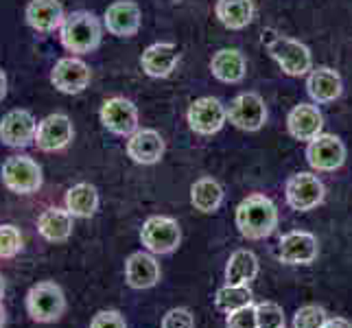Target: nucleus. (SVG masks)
<instances>
[{
  "instance_id": "1",
  "label": "nucleus",
  "mask_w": 352,
  "mask_h": 328,
  "mask_svg": "<svg viewBox=\"0 0 352 328\" xmlns=\"http://www.w3.org/2000/svg\"><path fill=\"white\" fill-rule=\"evenodd\" d=\"M261 42L265 44L267 53L272 55V59L285 75L302 77L313 70V55L307 44L291 40L287 35L278 33L276 29H263Z\"/></svg>"
},
{
  "instance_id": "2",
  "label": "nucleus",
  "mask_w": 352,
  "mask_h": 328,
  "mask_svg": "<svg viewBox=\"0 0 352 328\" xmlns=\"http://www.w3.org/2000/svg\"><path fill=\"white\" fill-rule=\"evenodd\" d=\"M62 46L72 55H90L101 46L103 24L92 11H72L66 16L62 29H59Z\"/></svg>"
},
{
  "instance_id": "3",
  "label": "nucleus",
  "mask_w": 352,
  "mask_h": 328,
  "mask_svg": "<svg viewBox=\"0 0 352 328\" xmlns=\"http://www.w3.org/2000/svg\"><path fill=\"white\" fill-rule=\"evenodd\" d=\"M278 226L276 204L265 195H250L236 206V228L250 241L267 239Z\"/></svg>"
},
{
  "instance_id": "4",
  "label": "nucleus",
  "mask_w": 352,
  "mask_h": 328,
  "mask_svg": "<svg viewBox=\"0 0 352 328\" xmlns=\"http://www.w3.org/2000/svg\"><path fill=\"white\" fill-rule=\"evenodd\" d=\"M24 307L33 322L53 324L66 313V296L64 289L53 281H42L27 291Z\"/></svg>"
},
{
  "instance_id": "5",
  "label": "nucleus",
  "mask_w": 352,
  "mask_h": 328,
  "mask_svg": "<svg viewBox=\"0 0 352 328\" xmlns=\"http://www.w3.org/2000/svg\"><path fill=\"white\" fill-rule=\"evenodd\" d=\"M3 184L16 195H33L44 184L42 166L29 155H9L0 166Z\"/></svg>"
},
{
  "instance_id": "6",
  "label": "nucleus",
  "mask_w": 352,
  "mask_h": 328,
  "mask_svg": "<svg viewBox=\"0 0 352 328\" xmlns=\"http://www.w3.org/2000/svg\"><path fill=\"white\" fill-rule=\"evenodd\" d=\"M140 241L151 254H171L182 241L179 223L171 217L153 215L142 223Z\"/></svg>"
},
{
  "instance_id": "7",
  "label": "nucleus",
  "mask_w": 352,
  "mask_h": 328,
  "mask_svg": "<svg viewBox=\"0 0 352 328\" xmlns=\"http://www.w3.org/2000/svg\"><path fill=\"white\" fill-rule=\"evenodd\" d=\"M92 70L77 55H68L57 59L51 70V83L62 94H81L90 86Z\"/></svg>"
},
{
  "instance_id": "8",
  "label": "nucleus",
  "mask_w": 352,
  "mask_h": 328,
  "mask_svg": "<svg viewBox=\"0 0 352 328\" xmlns=\"http://www.w3.org/2000/svg\"><path fill=\"white\" fill-rule=\"evenodd\" d=\"M101 125L114 136L129 138L138 127V107L125 96H112L99 109Z\"/></svg>"
},
{
  "instance_id": "9",
  "label": "nucleus",
  "mask_w": 352,
  "mask_h": 328,
  "mask_svg": "<svg viewBox=\"0 0 352 328\" xmlns=\"http://www.w3.org/2000/svg\"><path fill=\"white\" fill-rule=\"evenodd\" d=\"M38 120L29 109H11L0 120V142L9 149H27L35 144Z\"/></svg>"
},
{
  "instance_id": "10",
  "label": "nucleus",
  "mask_w": 352,
  "mask_h": 328,
  "mask_svg": "<svg viewBox=\"0 0 352 328\" xmlns=\"http://www.w3.org/2000/svg\"><path fill=\"white\" fill-rule=\"evenodd\" d=\"M188 127L199 133V136H212V133L221 131V127L228 120V107L214 99V96H201L190 103L186 112Z\"/></svg>"
},
{
  "instance_id": "11",
  "label": "nucleus",
  "mask_w": 352,
  "mask_h": 328,
  "mask_svg": "<svg viewBox=\"0 0 352 328\" xmlns=\"http://www.w3.org/2000/svg\"><path fill=\"white\" fill-rule=\"evenodd\" d=\"M228 120L241 131H258L267 120V105L256 92H241L228 105Z\"/></svg>"
},
{
  "instance_id": "12",
  "label": "nucleus",
  "mask_w": 352,
  "mask_h": 328,
  "mask_svg": "<svg viewBox=\"0 0 352 328\" xmlns=\"http://www.w3.org/2000/svg\"><path fill=\"white\" fill-rule=\"evenodd\" d=\"M75 138V127H72L70 116L55 112L44 116L38 123V133H35V147L44 153H55L66 149Z\"/></svg>"
},
{
  "instance_id": "13",
  "label": "nucleus",
  "mask_w": 352,
  "mask_h": 328,
  "mask_svg": "<svg viewBox=\"0 0 352 328\" xmlns=\"http://www.w3.org/2000/svg\"><path fill=\"white\" fill-rule=\"evenodd\" d=\"M307 162L311 164V168L322 173L337 171L346 162V144L339 136H333V133H320L318 138L309 142Z\"/></svg>"
},
{
  "instance_id": "14",
  "label": "nucleus",
  "mask_w": 352,
  "mask_h": 328,
  "mask_svg": "<svg viewBox=\"0 0 352 328\" xmlns=\"http://www.w3.org/2000/svg\"><path fill=\"white\" fill-rule=\"evenodd\" d=\"M287 204L298 212H309L324 201V184L313 173H296L285 186Z\"/></svg>"
},
{
  "instance_id": "15",
  "label": "nucleus",
  "mask_w": 352,
  "mask_h": 328,
  "mask_svg": "<svg viewBox=\"0 0 352 328\" xmlns=\"http://www.w3.org/2000/svg\"><path fill=\"white\" fill-rule=\"evenodd\" d=\"M142 11L133 0H116L103 14V27L116 38H133L140 31Z\"/></svg>"
},
{
  "instance_id": "16",
  "label": "nucleus",
  "mask_w": 352,
  "mask_h": 328,
  "mask_svg": "<svg viewBox=\"0 0 352 328\" xmlns=\"http://www.w3.org/2000/svg\"><path fill=\"white\" fill-rule=\"evenodd\" d=\"M177 62H179V51L173 42H155L144 48V53L140 57L142 72L151 79H164L168 75H173Z\"/></svg>"
},
{
  "instance_id": "17",
  "label": "nucleus",
  "mask_w": 352,
  "mask_h": 328,
  "mask_svg": "<svg viewBox=\"0 0 352 328\" xmlns=\"http://www.w3.org/2000/svg\"><path fill=\"white\" fill-rule=\"evenodd\" d=\"M127 155L131 157V162L149 166L162 160L164 155V138L160 136V131L155 129H136L127 138Z\"/></svg>"
},
{
  "instance_id": "18",
  "label": "nucleus",
  "mask_w": 352,
  "mask_h": 328,
  "mask_svg": "<svg viewBox=\"0 0 352 328\" xmlns=\"http://www.w3.org/2000/svg\"><path fill=\"white\" fill-rule=\"evenodd\" d=\"M318 239L311 232H287L278 243V259L287 265H311L318 259Z\"/></svg>"
},
{
  "instance_id": "19",
  "label": "nucleus",
  "mask_w": 352,
  "mask_h": 328,
  "mask_svg": "<svg viewBox=\"0 0 352 328\" xmlns=\"http://www.w3.org/2000/svg\"><path fill=\"white\" fill-rule=\"evenodd\" d=\"M24 20L33 31L53 33L62 29L66 11L59 0H31L27 9H24Z\"/></svg>"
},
{
  "instance_id": "20",
  "label": "nucleus",
  "mask_w": 352,
  "mask_h": 328,
  "mask_svg": "<svg viewBox=\"0 0 352 328\" xmlns=\"http://www.w3.org/2000/svg\"><path fill=\"white\" fill-rule=\"evenodd\" d=\"M324 127V116L318 109V105L311 103H300L289 112L287 116V129L296 140L311 142L318 138Z\"/></svg>"
},
{
  "instance_id": "21",
  "label": "nucleus",
  "mask_w": 352,
  "mask_h": 328,
  "mask_svg": "<svg viewBox=\"0 0 352 328\" xmlns=\"http://www.w3.org/2000/svg\"><path fill=\"white\" fill-rule=\"evenodd\" d=\"M307 92L315 103H333L344 92V81L339 72L329 66L313 68L307 77Z\"/></svg>"
},
{
  "instance_id": "22",
  "label": "nucleus",
  "mask_w": 352,
  "mask_h": 328,
  "mask_svg": "<svg viewBox=\"0 0 352 328\" xmlns=\"http://www.w3.org/2000/svg\"><path fill=\"white\" fill-rule=\"evenodd\" d=\"M125 281L131 289H151L160 281V265L147 252H133L125 261Z\"/></svg>"
},
{
  "instance_id": "23",
  "label": "nucleus",
  "mask_w": 352,
  "mask_h": 328,
  "mask_svg": "<svg viewBox=\"0 0 352 328\" xmlns=\"http://www.w3.org/2000/svg\"><path fill=\"white\" fill-rule=\"evenodd\" d=\"M210 72L221 83H239L245 79L248 62L239 48H221L210 59Z\"/></svg>"
},
{
  "instance_id": "24",
  "label": "nucleus",
  "mask_w": 352,
  "mask_h": 328,
  "mask_svg": "<svg viewBox=\"0 0 352 328\" xmlns=\"http://www.w3.org/2000/svg\"><path fill=\"white\" fill-rule=\"evenodd\" d=\"M72 228H75V217L66 208H46L38 217V232L48 243H64L70 239Z\"/></svg>"
},
{
  "instance_id": "25",
  "label": "nucleus",
  "mask_w": 352,
  "mask_h": 328,
  "mask_svg": "<svg viewBox=\"0 0 352 328\" xmlns=\"http://www.w3.org/2000/svg\"><path fill=\"white\" fill-rule=\"evenodd\" d=\"M66 210L75 219H90L99 210V190L88 182H79V184L70 186L66 190Z\"/></svg>"
},
{
  "instance_id": "26",
  "label": "nucleus",
  "mask_w": 352,
  "mask_h": 328,
  "mask_svg": "<svg viewBox=\"0 0 352 328\" xmlns=\"http://www.w3.org/2000/svg\"><path fill=\"white\" fill-rule=\"evenodd\" d=\"M214 16L226 29L241 31L254 20V3L252 0H217Z\"/></svg>"
},
{
  "instance_id": "27",
  "label": "nucleus",
  "mask_w": 352,
  "mask_h": 328,
  "mask_svg": "<svg viewBox=\"0 0 352 328\" xmlns=\"http://www.w3.org/2000/svg\"><path fill=\"white\" fill-rule=\"evenodd\" d=\"M258 276V259L250 250H236L226 265L228 285H250Z\"/></svg>"
},
{
  "instance_id": "28",
  "label": "nucleus",
  "mask_w": 352,
  "mask_h": 328,
  "mask_svg": "<svg viewBox=\"0 0 352 328\" xmlns=\"http://www.w3.org/2000/svg\"><path fill=\"white\" fill-rule=\"evenodd\" d=\"M223 201V188L212 177H201L190 186V204L195 206V210L210 215L221 206Z\"/></svg>"
},
{
  "instance_id": "29",
  "label": "nucleus",
  "mask_w": 352,
  "mask_h": 328,
  "mask_svg": "<svg viewBox=\"0 0 352 328\" xmlns=\"http://www.w3.org/2000/svg\"><path fill=\"white\" fill-rule=\"evenodd\" d=\"M214 305L219 311L223 313H234L243 307H250L252 305V291L248 289V285H226L221 287L219 291H217L214 296Z\"/></svg>"
},
{
  "instance_id": "30",
  "label": "nucleus",
  "mask_w": 352,
  "mask_h": 328,
  "mask_svg": "<svg viewBox=\"0 0 352 328\" xmlns=\"http://www.w3.org/2000/svg\"><path fill=\"white\" fill-rule=\"evenodd\" d=\"M24 248V237L14 223H0V259H16Z\"/></svg>"
},
{
  "instance_id": "31",
  "label": "nucleus",
  "mask_w": 352,
  "mask_h": 328,
  "mask_svg": "<svg viewBox=\"0 0 352 328\" xmlns=\"http://www.w3.org/2000/svg\"><path fill=\"white\" fill-rule=\"evenodd\" d=\"M256 322L258 328H285L283 307L276 302H261L256 305Z\"/></svg>"
},
{
  "instance_id": "32",
  "label": "nucleus",
  "mask_w": 352,
  "mask_h": 328,
  "mask_svg": "<svg viewBox=\"0 0 352 328\" xmlns=\"http://www.w3.org/2000/svg\"><path fill=\"white\" fill-rule=\"evenodd\" d=\"M326 311L322 307H302L294 315V328H324Z\"/></svg>"
},
{
  "instance_id": "33",
  "label": "nucleus",
  "mask_w": 352,
  "mask_h": 328,
  "mask_svg": "<svg viewBox=\"0 0 352 328\" xmlns=\"http://www.w3.org/2000/svg\"><path fill=\"white\" fill-rule=\"evenodd\" d=\"M228 328H258L256 307H243L228 315Z\"/></svg>"
},
{
  "instance_id": "34",
  "label": "nucleus",
  "mask_w": 352,
  "mask_h": 328,
  "mask_svg": "<svg viewBox=\"0 0 352 328\" xmlns=\"http://www.w3.org/2000/svg\"><path fill=\"white\" fill-rule=\"evenodd\" d=\"M162 328H195V320L188 309H171L164 315Z\"/></svg>"
},
{
  "instance_id": "35",
  "label": "nucleus",
  "mask_w": 352,
  "mask_h": 328,
  "mask_svg": "<svg viewBox=\"0 0 352 328\" xmlns=\"http://www.w3.org/2000/svg\"><path fill=\"white\" fill-rule=\"evenodd\" d=\"M90 328H127V324L118 311H99L92 318Z\"/></svg>"
},
{
  "instance_id": "36",
  "label": "nucleus",
  "mask_w": 352,
  "mask_h": 328,
  "mask_svg": "<svg viewBox=\"0 0 352 328\" xmlns=\"http://www.w3.org/2000/svg\"><path fill=\"white\" fill-rule=\"evenodd\" d=\"M324 328H352V324L344 318H335V320H326Z\"/></svg>"
},
{
  "instance_id": "37",
  "label": "nucleus",
  "mask_w": 352,
  "mask_h": 328,
  "mask_svg": "<svg viewBox=\"0 0 352 328\" xmlns=\"http://www.w3.org/2000/svg\"><path fill=\"white\" fill-rule=\"evenodd\" d=\"M7 75L3 70H0V101H5V96H7Z\"/></svg>"
},
{
  "instance_id": "38",
  "label": "nucleus",
  "mask_w": 352,
  "mask_h": 328,
  "mask_svg": "<svg viewBox=\"0 0 352 328\" xmlns=\"http://www.w3.org/2000/svg\"><path fill=\"white\" fill-rule=\"evenodd\" d=\"M5 326H7V311L3 305H0V328H5Z\"/></svg>"
},
{
  "instance_id": "39",
  "label": "nucleus",
  "mask_w": 352,
  "mask_h": 328,
  "mask_svg": "<svg viewBox=\"0 0 352 328\" xmlns=\"http://www.w3.org/2000/svg\"><path fill=\"white\" fill-rule=\"evenodd\" d=\"M5 291H7V285H5V276L0 274V302H3V298H5Z\"/></svg>"
}]
</instances>
